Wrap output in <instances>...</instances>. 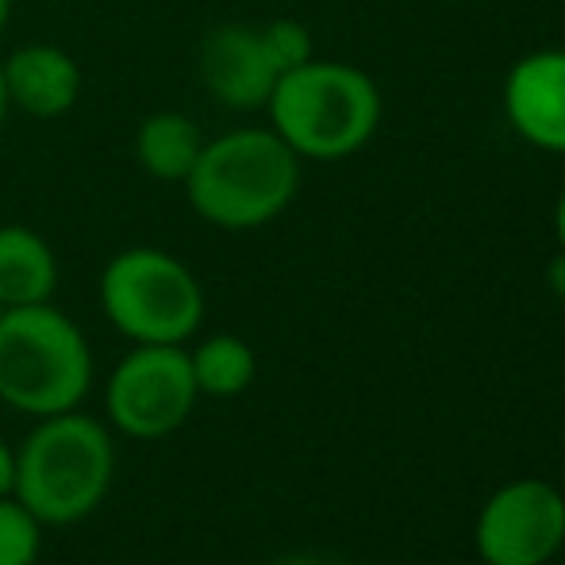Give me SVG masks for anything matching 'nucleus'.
<instances>
[{"label": "nucleus", "mask_w": 565, "mask_h": 565, "mask_svg": "<svg viewBox=\"0 0 565 565\" xmlns=\"http://www.w3.org/2000/svg\"><path fill=\"white\" fill-rule=\"evenodd\" d=\"M193 212L212 227H266L300 189V158L274 127H238L204 142L181 181Z\"/></svg>", "instance_id": "1"}, {"label": "nucleus", "mask_w": 565, "mask_h": 565, "mask_svg": "<svg viewBox=\"0 0 565 565\" xmlns=\"http://www.w3.org/2000/svg\"><path fill=\"white\" fill-rule=\"evenodd\" d=\"M116 447L105 424L82 412L46 416L15 450L12 497L43 527L89 520L113 489Z\"/></svg>", "instance_id": "2"}, {"label": "nucleus", "mask_w": 565, "mask_h": 565, "mask_svg": "<svg viewBox=\"0 0 565 565\" xmlns=\"http://www.w3.org/2000/svg\"><path fill=\"white\" fill-rule=\"evenodd\" d=\"M266 113L297 158L339 162L373 139L381 124V93L373 77L350 62L308 58L277 77Z\"/></svg>", "instance_id": "3"}, {"label": "nucleus", "mask_w": 565, "mask_h": 565, "mask_svg": "<svg viewBox=\"0 0 565 565\" xmlns=\"http://www.w3.org/2000/svg\"><path fill=\"white\" fill-rule=\"evenodd\" d=\"M93 385V350L66 312L46 305L0 308V401L23 416H62Z\"/></svg>", "instance_id": "4"}, {"label": "nucleus", "mask_w": 565, "mask_h": 565, "mask_svg": "<svg viewBox=\"0 0 565 565\" xmlns=\"http://www.w3.org/2000/svg\"><path fill=\"white\" fill-rule=\"evenodd\" d=\"M100 308L124 339L181 347L204 320V289L196 274L158 246L119 250L100 274Z\"/></svg>", "instance_id": "5"}, {"label": "nucleus", "mask_w": 565, "mask_h": 565, "mask_svg": "<svg viewBox=\"0 0 565 565\" xmlns=\"http://www.w3.org/2000/svg\"><path fill=\"white\" fill-rule=\"evenodd\" d=\"M196 377L185 347L170 342H139L127 358H119L105 385L108 419L131 439H166L193 416Z\"/></svg>", "instance_id": "6"}, {"label": "nucleus", "mask_w": 565, "mask_h": 565, "mask_svg": "<svg viewBox=\"0 0 565 565\" xmlns=\"http://www.w3.org/2000/svg\"><path fill=\"white\" fill-rule=\"evenodd\" d=\"M473 539L484 565H546L565 546V497L539 477L500 484L477 515Z\"/></svg>", "instance_id": "7"}, {"label": "nucleus", "mask_w": 565, "mask_h": 565, "mask_svg": "<svg viewBox=\"0 0 565 565\" xmlns=\"http://www.w3.org/2000/svg\"><path fill=\"white\" fill-rule=\"evenodd\" d=\"M277 66L269 62L262 31L250 23H224L212 28L201 43V82L224 108L254 113L266 108L277 85Z\"/></svg>", "instance_id": "8"}, {"label": "nucleus", "mask_w": 565, "mask_h": 565, "mask_svg": "<svg viewBox=\"0 0 565 565\" xmlns=\"http://www.w3.org/2000/svg\"><path fill=\"white\" fill-rule=\"evenodd\" d=\"M504 113L531 147L565 154V51H535L508 70Z\"/></svg>", "instance_id": "9"}, {"label": "nucleus", "mask_w": 565, "mask_h": 565, "mask_svg": "<svg viewBox=\"0 0 565 565\" xmlns=\"http://www.w3.org/2000/svg\"><path fill=\"white\" fill-rule=\"evenodd\" d=\"M8 105L28 116L54 119L77 105L82 97V70L62 46L28 43L0 62Z\"/></svg>", "instance_id": "10"}, {"label": "nucleus", "mask_w": 565, "mask_h": 565, "mask_svg": "<svg viewBox=\"0 0 565 565\" xmlns=\"http://www.w3.org/2000/svg\"><path fill=\"white\" fill-rule=\"evenodd\" d=\"M58 289V258L39 231L0 227V308L46 305Z\"/></svg>", "instance_id": "11"}, {"label": "nucleus", "mask_w": 565, "mask_h": 565, "mask_svg": "<svg viewBox=\"0 0 565 565\" xmlns=\"http://www.w3.org/2000/svg\"><path fill=\"white\" fill-rule=\"evenodd\" d=\"M204 139L201 127L185 113H154L139 124L135 135V154L139 166L158 181H185L201 154Z\"/></svg>", "instance_id": "12"}, {"label": "nucleus", "mask_w": 565, "mask_h": 565, "mask_svg": "<svg viewBox=\"0 0 565 565\" xmlns=\"http://www.w3.org/2000/svg\"><path fill=\"white\" fill-rule=\"evenodd\" d=\"M189 365H193L196 393L231 401V396L246 393L258 373V358H254L250 342L238 335H212L196 350H189Z\"/></svg>", "instance_id": "13"}, {"label": "nucleus", "mask_w": 565, "mask_h": 565, "mask_svg": "<svg viewBox=\"0 0 565 565\" xmlns=\"http://www.w3.org/2000/svg\"><path fill=\"white\" fill-rule=\"evenodd\" d=\"M43 523L15 497H0V565H35Z\"/></svg>", "instance_id": "14"}, {"label": "nucleus", "mask_w": 565, "mask_h": 565, "mask_svg": "<svg viewBox=\"0 0 565 565\" xmlns=\"http://www.w3.org/2000/svg\"><path fill=\"white\" fill-rule=\"evenodd\" d=\"M262 43H266L269 62L277 66V74H289V70L305 66L312 54V31L300 20H269L262 23Z\"/></svg>", "instance_id": "15"}, {"label": "nucleus", "mask_w": 565, "mask_h": 565, "mask_svg": "<svg viewBox=\"0 0 565 565\" xmlns=\"http://www.w3.org/2000/svg\"><path fill=\"white\" fill-rule=\"evenodd\" d=\"M15 484V450L0 439V497H12Z\"/></svg>", "instance_id": "16"}, {"label": "nucleus", "mask_w": 565, "mask_h": 565, "mask_svg": "<svg viewBox=\"0 0 565 565\" xmlns=\"http://www.w3.org/2000/svg\"><path fill=\"white\" fill-rule=\"evenodd\" d=\"M546 285H551L554 297L565 300V250H558L551 258V266H546Z\"/></svg>", "instance_id": "17"}, {"label": "nucleus", "mask_w": 565, "mask_h": 565, "mask_svg": "<svg viewBox=\"0 0 565 565\" xmlns=\"http://www.w3.org/2000/svg\"><path fill=\"white\" fill-rule=\"evenodd\" d=\"M274 565H350L335 558V554H316V551H305V554H289V558L274 562Z\"/></svg>", "instance_id": "18"}, {"label": "nucleus", "mask_w": 565, "mask_h": 565, "mask_svg": "<svg viewBox=\"0 0 565 565\" xmlns=\"http://www.w3.org/2000/svg\"><path fill=\"white\" fill-rule=\"evenodd\" d=\"M554 231H558V246L565 250V189L558 196V209H554Z\"/></svg>", "instance_id": "19"}, {"label": "nucleus", "mask_w": 565, "mask_h": 565, "mask_svg": "<svg viewBox=\"0 0 565 565\" xmlns=\"http://www.w3.org/2000/svg\"><path fill=\"white\" fill-rule=\"evenodd\" d=\"M8 93H4V74H0V127H4V116H8Z\"/></svg>", "instance_id": "20"}, {"label": "nucleus", "mask_w": 565, "mask_h": 565, "mask_svg": "<svg viewBox=\"0 0 565 565\" xmlns=\"http://www.w3.org/2000/svg\"><path fill=\"white\" fill-rule=\"evenodd\" d=\"M8 15H12V0H0V35L8 28Z\"/></svg>", "instance_id": "21"}]
</instances>
